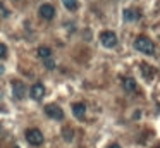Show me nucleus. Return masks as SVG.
I'll list each match as a JSON object with an SVG mask.
<instances>
[{"instance_id": "4468645a", "label": "nucleus", "mask_w": 160, "mask_h": 148, "mask_svg": "<svg viewBox=\"0 0 160 148\" xmlns=\"http://www.w3.org/2000/svg\"><path fill=\"white\" fill-rule=\"evenodd\" d=\"M45 65H47V69H53V60H52V59H47Z\"/></svg>"}, {"instance_id": "9b49d317", "label": "nucleus", "mask_w": 160, "mask_h": 148, "mask_svg": "<svg viewBox=\"0 0 160 148\" xmlns=\"http://www.w3.org/2000/svg\"><path fill=\"white\" fill-rule=\"evenodd\" d=\"M38 55L47 60V59H50V55H52V50H50L48 47H40V48H38Z\"/></svg>"}, {"instance_id": "20e7f679", "label": "nucleus", "mask_w": 160, "mask_h": 148, "mask_svg": "<svg viewBox=\"0 0 160 148\" xmlns=\"http://www.w3.org/2000/svg\"><path fill=\"white\" fill-rule=\"evenodd\" d=\"M45 114L50 117V119H55V120H62V119H64L62 109H59V107L53 105V103H50V105L45 107Z\"/></svg>"}, {"instance_id": "6e6552de", "label": "nucleus", "mask_w": 160, "mask_h": 148, "mask_svg": "<svg viewBox=\"0 0 160 148\" xmlns=\"http://www.w3.org/2000/svg\"><path fill=\"white\" fill-rule=\"evenodd\" d=\"M84 112H86L84 103H74V105H72V114L78 117V119H81V117L84 115Z\"/></svg>"}, {"instance_id": "f257e3e1", "label": "nucleus", "mask_w": 160, "mask_h": 148, "mask_svg": "<svg viewBox=\"0 0 160 148\" xmlns=\"http://www.w3.org/2000/svg\"><path fill=\"white\" fill-rule=\"evenodd\" d=\"M134 48H136V50H139V52H143V54H146V55H152L153 50H155V47H153V41L150 40V38H146V36L136 38Z\"/></svg>"}, {"instance_id": "f8f14e48", "label": "nucleus", "mask_w": 160, "mask_h": 148, "mask_svg": "<svg viewBox=\"0 0 160 148\" xmlns=\"http://www.w3.org/2000/svg\"><path fill=\"white\" fill-rule=\"evenodd\" d=\"M64 7L69 10H76L78 9V0H62Z\"/></svg>"}, {"instance_id": "7ed1b4c3", "label": "nucleus", "mask_w": 160, "mask_h": 148, "mask_svg": "<svg viewBox=\"0 0 160 148\" xmlns=\"http://www.w3.org/2000/svg\"><path fill=\"white\" fill-rule=\"evenodd\" d=\"M100 40H102V45L107 47V48L115 47V43H117V36H115V33H112V31H103V33L100 34Z\"/></svg>"}, {"instance_id": "39448f33", "label": "nucleus", "mask_w": 160, "mask_h": 148, "mask_svg": "<svg viewBox=\"0 0 160 148\" xmlns=\"http://www.w3.org/2000/svg\"><path fill=\"white\" fill-rule=\"evenodd\" d=\"M29 95H31V98L36 100V102H38V100H42L43 95H45V88H43L42 83H36V84H33L31 89H29Z\"/></svg>"}, {"instance_id": "0eeeda50", "label": "nucleus", "mask_w": 160, "mask_h": 148, "mask_svg": "<svg viewBox=\"0 0 160 148\" xmlns=\"http://www.w3.org/2000/svg\"><path fill=\"white\" fill-rule=\"evenodd\" d=\"M12 93H14V96L18 100H21L22 96H24V93H26L24 84H22V83H19V81H14V83H12Z\"/></svg>"}, {"instance_id": "9d476101", "label": "nucleus", "mask_w": 160, "mask_h": 148, "mask_svg": "<svg viewBox=\"0 0 160 148\" xmlns=\"http://www.w3.org/2000/svg\"><path fill=\"white\" fill-rule=\"evenodd\" d=\"M124 19H126V21H138V19H139V14L136 12V10L126 9V10H124Z\"/></svg>"}, {"instance_id": "ddd939ff", "label": "nucleus", "mask_w": 160, "mask_h": 148, "mask_svg": "<svg viewBox=\"0 0 160 148\" xmlns=\"http://www.w3.org/2000/svg\"><path fill=\"white\" fill-rule=\"evenodd\" d=\"M5 54H7V47L4 43H0V59H4Z\"/></svg>"}, {"instance_id": "f03ea898", "label": "nucleus", "mask_w": 160, "mask_h": 148, "mask_svg": "<svg viewBox=\"0 0 160 148\" xmlns=\"http://www.w3.org/2000/svg\"><path fill=\"white\" fill-rule=\"evenodd\" d=\"M26 140H28V143L33 145V146H40V145L43 143V134L40 133L38 129L31 127V129L26 131Z\"/></svg>"}, {"instance_id": "1a4fd4ad", "label": "nucleus", "mask_w": 160, "mask_h": 148, "mask_svg": "<svg viewBox=\"0 0 160 148\" xmlns=\"http://www.w3.org/2000/svg\"><path fill=\"white\" fill-rule=\"evenodd\" d=\"M122 84H124L126 91H134V89H136V81L132 78H126L124 81H122Z\"/></svg>"}, {"instance_id": "2eb2a0df", "label": "nucleus", "mask_w": 160, "mask_h": 148, "mask_svg": "<svg viewBox=\"0 0 160 148\" xmlns=\"http://www.w3.org/2000/svg\"><path fill=\"white\" fill-rule=\"evenodd\" d=\"M108 148H121V146H119V145H110Z\"/></svg>"}, {"instance_id": "423d86ee", "label": "nucleus", "mask_w": 160, "mask_h": 148, "mask_svg": "<svg viewBox=\"0 0 160 148\" xmlns=\"http://www.w3.org/2000/svg\"><path fill=\"white\" fill-rule=\"evenodd\" d=\"M40 16L43 17V19H53V16H55V9H53L50 3H43L42 7H40Z\"/></svg>"}]
</instances>
